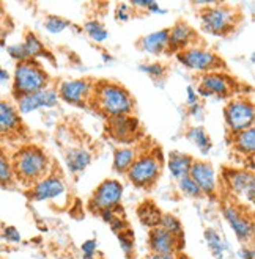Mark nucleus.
<instances>
[{
  "label": "nucleus",
  "instance_id": "39",
  "mask_svg": "<svg viewBox=\"0 0 255 259\" xmlns=\"http://www.w3.org/2000/svg\"><path fill=\"white\" fill-rule=\"evenodd\" d=\"M82 256L84 259H93L96 256V251H98V242L95 239H88L82 243Z\"/></svg>",
  "mask_w": 255,
  "mask_h": 259
},
{
  "label": "nucleus",
  "instance_id": "30",
  "mask_svg": "<svg viewBox=\"0 0 255 259\" xmlns=\"http://www.w3.org/2000/svg\"><path fill=\"white\" fill-rule=\"evenodd\" d=\"M159 226L162 228V230H166L167 233L173 234L175 237H181V239H185V228H183V223L179 222V219L175 217L173 214H162L161 222H159Z\"/></svg>",
  "mask_w": 255,
  "mask_h": 259
},
{
  "label": "nucleus",
  "instance_id": "20",
  "mask_svg": "<svg viewBox=\"0 0 255 259\" xmlns=\"http://www.w3.org/2000/svg\"><path fill=\"white\" fill-rule=\"evenodd\" d=\"M137 48L150 55H162L169 51V28H162L158 32L148 33L136 42Z\"/></svg>",
  "mask_w": 255,
  "mask_h": 259
},
{
  "label": "nucleus",
  "instance_id": "25",
  "mask_svg": "<svg viewBox=\"0 0 255 259\" xmlns=\"http://www.w3.org/2000/svg\"><path fill=\"white\" fill-rule=\"evenodd\" d=\"M22 46H24V49H25V54H27L28 60L49 58V60H52V62H54V57L51 55V52L46 48H44V44L41 42V39L33 32H27L24 35Z\"/></svg>",
  "mask_w": 255,
  "mask_h": 259
},
{
  "label": "nucleus",
  "instance_id": "17",
  "mask_svg": "<svg viewBox=\"0 0 255 259\" xmlns=\"http://www.w3.org/2000/svg\"><path fill=\"white\" fill-rule=\"evenodd\" d=\"M66 192V186L63 179L49 173L46 178H43L41 181H38L35 186H32L28 189L27 195L32 201H51V200H57V198L63 196Z\"/></svg>",
  "mask_w": 255,
  "mask_h": 259
},
{
  "label": "nucleus",
  "instance_id": "33",
  "mask_svg": "<svg viewBox=\"0 0 255 259\" xmlns=\"http://www.w3.org/2000/svg\"><path fill=\"white\" fill-rule=\"evenodd\" d=\"M69 27H71L69 21L60 18V16H55V14H49V16H46V19H44V28H46L48 32L52 35L62 33Z\"/></svg>",
  "mask_w": 255,
  "mask_h": 259
},
{
  "label": "nucleus",
  "instance_id": "11",
  "mask_svg": "<svg viewBox=\"0 0 255 259\" xmlns=\"http://www.w3.org/2000/svg\"><path fill=\"white\" fill-rule=\"evenodd\" d=\"M224 182L236 198H243L244 203L252 206L255 201V176L247 168L224 170Z\"/></svg>",
  "mask_w": 255,
  "mask_h": 259
},
{
  "label": "nucleus",
  "instance_id": "37",
  "mask_svg": "<svg viewBox=\"0 0 255 259\" xmlns=\"http://www.w3.org/2000/svg\"><path fill=\"white\" fill-rule=\"evenodd\" d=\"M2 239L8 243H19L22 237H21V233L18 231L16 226L7 225L2 228Z\"/></svg>",
  "mask_w": 255,
  "mask_h": 259
},
{
  "label": "nucleus",
  "instance_id": "22",
  "mask_svg": "<svg viewBox=\"0 0 255 259\" xmlns=\"http://www.w3.org/2000/svg\"><path fill=\"white\" fill-rule=\"evenodd\" d=\"M140 148L139 146H120L114 151V170L120 175H126L129 170V166L134 163L140 154Z\"/></svg>",
  "mask_w": 255,
  "mask_h": 259
},
{
  "label": "nucleus",
  "instance_id": "32",
  "mask_svg": "<svg viewBox=\"0 0 255 259\" xmlns=\"http://www.w3.org/2000/svg\"><path fill=\"white\" fill-rule=\"evenodd\" d=\"M118 237V243H120V248H122V251L131 257V254L134 253V247H136V234H134V231L131 230V228H125L123 231H120L117 234Z\"/></svg>",
  "mask_w": 255,
  "mask_h": 259
},
{
  "label": "nucleus",
  "instance_id": "19",
  "mask_svg": "<svg viewBox=\"0 0 255 259\" xmlns=\"http://www.w3.org/2000/svg\"><path fill=\"white\" fill-rule=\"evenodd\" d=\"M199 46V35L188 22L178 21L175 25L169 28V51L170 52H181L185 49Z\"/></svg>",
  "mask_w": 255,
  "mask_h": 259
},
{
  "label": "nucleus",
  "instance_id": "4",
  "mask_svg": "<svg viewBox=\"0 0 255 259\" xmlns=\"http://www.w3.org/2000/svg\"><path fill=\"white\" fill-rule=\"evenodd\" d=\"M164 159L159 148L142 151L126 171V178L134 187L152 189L162 175Z\"/></svg>",
  "mask_w": 255,
  "mask_h": 259
},
{
  "label": "nucleus",
  "instance_id": "23",
  "mask_svg": "<svg viewBox=\"0 0 255 259\" xmlns=\"http://www.w3.org/2000/svg\"><path fill=\"white\" fill-rule=\"evenodd\" d=\"M66 165L71 173L79 175L87 170V166L92 163V152L87 148L78 146V148H69L66 151Z\"/></svg>",
  "mask_w": 255,
  "mask_h": 259
},
{
  "label": "nucleus",
  "instance_id": "8",
  "mask_svg": "<svg viewBox=\"0 0 255 259\" xmlns=\"http://www.w3.org/2000/svg\"><path fill=\"white\" fill-rule=\"evenodd\" d=\"M125 195V187L118 179H104L101 184L95 189L88 200V210L93 214H101V212L117 209L122 204Z\"/></svg>",
  "mask_w": 255,
  "mask_h": 259
},
{
  "label": "nucleus",
  "instance_id": "35",
  "mask_svg": "<svg viewBox=\"0 0 255 259\" xmlns=\"http://www.w3.org/2000/svg\"><path fill=\"white\" fill-rule=\"evenodd\" d=\"M139 71L150 75L152 79H159V77H162L164 74H166L167 68L164 66L162 63H159V62H152V63H140Z\"/></svg>",
  "mask_w": 255,
  "mask_h": 259
},
{
  "label": "nucleus",
  "instance_id": "36",
  "mask_svg": "<svg viewBox=\"0 0 255 259\" xmlns=\"http://www.w3.org/2000/svg\"><path fill=\"white\" fill-rule=\"evenodd\" d=\"M7 52L8 55L14 60L16 63H21V62H27L28 57L25 54V49H24V46L22 42H18V44H11L7 48Z\"/></svg>",
  "mask_w": 255,
  "mask_h": 259
},
{
  "label": "nucleus",
  "instance_id": "42",
  "mask_svg": "<svg viewBox=\"0 0 255 259\" xmlns=\"http://www.w3.org/2000/svg\"><path fill=\"white\" fill-rule=\"evenodd\" d=\"M189 109V115L194 116V118H197V116H202V112H203V104L202 102H197V104H194L191 105Z\"/></svg>",
  "mask_w": 255,
  "mask_h": 259
},
{
  "label": "nucleus",
  "instance_id": "24",
  "mask_svg": "<svg viewBox=\"0 0 255 259\" xmlns=\"http://www.w3.org/2000/svg\"><path fill=\"white\" fill-rule=\"evenodd\" d=\"M232 139V145H233V151L235 154L243 156L244 159L247 157H253V151H255V127H250L247 131L239 132Z\"/></svg>",
  "mask_w": 255,
  "mask_h": 259
},
{
  "label": "nucleus",
  "instance_id": "38",
  "mask_svg": "<svg viewBox=\"0 0 255 259\" xmlns=\"http://www.w3.org/2000/svg\"><path fill=\"white\" fill-rule=\"evenodd\" d=\"M134 16V10L129 4H118L115 8V19L120 22H126Z\"/></svg>",
  "mask_w": 255,
  "mask_h": 259
},
{
  "label": "nucleus",
  "instance_id": "7",
  "mask_svg": "<svg viewBox=\"0 0 255 259\" xmlns=\"http://www.w3.org/2000/svg\"><path fill=\"white\" fill-rule=\"evenodd\" d=\"M178 62L185 68L196 71L200 74L213 72V71H222L226 68L224 60L211 49L202 48V46H194V48L185 49L176 54Z\"/></svg>",
  "mask_w": 255,
  "mask_h": 259
},
{
  "label": "nucleus",
  "instance_id": "31",
  "mask_svg": "<svg viewBox=\"0 0 255 259\" xmlns=\"http://www.w3.org/2000/svg\"><path fill=\"white\" fill-rule=\"evenodd\" d=\"M14 182L16 181H14L11 160L5 152L0 149V187H10Z\"/></svg>",
  "mask_w": 255,
  "mask_h": 259
},
{
  "label": "nucleus",
  "instance_id": "21",
  "mask_svg": "<svg viewBox=\"0 0 255 259\" xmlns=\"http://www.w3.org/2000/svg\"><path fill=\"white\" fill-rule=\"evenodd\" d=\"M192 162H194V157L191 154H186V152L175 149V151H170L167 156V168H169L170 175L176 181H179L181 178L189 175Z\"/></svg>",
  "mask_w": 255,
  "mask_h": 259
},
{
  "label": "nucleus",
  "instance_id": "9",
  "mask_svg": "<svg viewBox=\"0 0 255 259\" xmlns=\"http://www.w3.org/2000/svg\"><path fill=\"white\" fill-rule=\"evenodd\" d=\"M236 82L232 75L222 71H213L202 74L199 79V88L196 90L199 96L230 99L235 95Z\"/></svg>",
  "mask_w": 255,
  "mask_h": 259
},
{
  "label": "nucleus",
  "instance_id": "29",
  "mask_svg": "<svg viewBox=\"0 0 255 259\" xmlns=\"http://www.w3.org/2000/svg\"><path fill=\"white\" fill-rule=\"evenodd\" d=\"M82 28L85 30V33L88 35V38L92 41H95V42H104L109 38V30L96 19L87 21Z\"/></svg>",
  "mask_w": 255,
  "mask_h": 259
},
{
  "label": "nucleus",
  "instance_id": "46",
  "mask_svg": "<svg viewBox=\"0 0 255 259\" xmlns=\"http://www.w3.org/2000/svg\"><path fill=\"white\" fill-rule=\"evenodd\" d=\"M0 259H2V257H0Z\"/></svg>",
  "mask_w": 255,
  "mask_h": 259
},
{
  "label": "nucleus",
  "instance_id": "41",
  "mask_svg": "<svg viewBox=\"0 0 255 259\" xmlns=\"http://www.w3.org/2000/svg\"><path fill=\"white\" fill-rule=\"evenodd\" d=\"M145 259H183L181 253H170V254H155L150 253Z\"/></svg>",
  "mask_w": 255,
  "mask_h": 259
},
{
  "label": "nucleus",
  "instance_id": "34",
  "mask_svg": "<svg viewBox=\"0 0 255 259\" xmlns=\"http://www.w3.org/2000/svg\"><path fill=\"white\" fill-rule=\"evenodd\" d=\"M178 189L188 198H202L203 196V193L200 192L197 184L189 176H185V178H181L178 181Z\"/></svg>",
  "mask_w": 255,
  "mask_h": 259
},
{
  "label": "nucleus",
  "instance_id": "45",
  "mask_svg": "<svg viewBox=\"0 0 255 259\" xmlns=\"http://www.w3.org/2000/svg\"><path fill=\"white\" fill-rule=\"evenodd\" d=\"M102 60H104V62H109V60H112V57L104 52V54H102Z\"/></svg>",
  "mask_w": 255,
  "mask_h": 259
},
{
  "label": "nucleus",
  "instance_id": "12",
  "mask_svg": "<svg viewBox=\"0 0 255 259\" xmlns=\"http://www.w3.org/2000/svg\"><path fill=\"white\" fill-rule=\"evenodd\" d=\"M107 132L112 140L122 143V146H129L137 140L140 124L134 115L112 116L107 118Z\"/></svg>",
  "mask_w": 255,
  "mask_h": 259
},
{
  "label": "nucleus",
  "instance_id": "13",
  "mask_svg": "<svg viewBox=\"0 0 255 259\" xmlns=\"http://www.w3.org/2000/svg\"><path fill=\"white\" fill-rule=\"evenodd\" d=\"M222 215L226 222L230 225L236 237L243 243H249L253 237V222L252 217L247 215V212L241 209L239 206H224L222 207Z\"/></svg>",
  "mask_w": 255,
  "mask_h": 259
},
{
  "label": "nucleus",
  "instance_id": "1",
  "mask_svg": "<svg viewBox=\"0 0 255 259\" xmlns=\"http://www.w3.org/2000/svg\"><path fill=\"white\" fill-rule=\"evenodd\" d=\"M14 181L25 187L35 186L51 173V160L46 151L37 145H24L10 157Z\"/></svg>",
  "mask_w": 255,
  "mask_h": 259
},
{
  "label": "nucleus",
  "instance_id": "2",
  "mask_svg": "<svg viewBox=\"0 0 255 259\" xmlns=\"http://www.w3.org/2000/svg\"><path fill=\"white\" fill-rule=\"evenodd\" d=\"M92 105L104 116L112 118L120 115H134L132 112L136 109V101L123 85L99 80L95 82Z\"/></svg>",
  "mask_w": 255,
  "mask_h": 259
},
{
  "label": "nucleus",
  "instance_id": "28",
  "mask_svg": "<svg viewBox=\"0 0 255 259\" xmlns=\"http://www.w3.org/2000/svg\"><path fill=\"white\" fill-rule=\"evenodd\" d=\"M186 139L194 145L197 146L202 152H206L213 148V142L209 134L202 127V126H192L186 131Z\"/></svg>",
  "mask_w": 255,
  "mask_h": 259
},
{
  "label": "nucleus",
  "instance_id": "40",
  "mask_svg": "<svg viewBox=\"0 0 255 259\" xmlns=\"http://www.w3.org/2000/svg\"><path fill=\"white\" fill-rule=\"evenodd\" d=\"M197 102H200V96L197 95V91L194 90V87L189 85L186 88V104H188V107H191V105L197 104Z\"/></svg>",
  "mask_w": 255,
  "mask_h": 259
},
{
  "label": "nucleus",
  "instance_id": "43",
  "mask_svg": "<svg viewBox=\"0 0 255 259\" xmlns=\"http://www.w3.org/2000/svg\"><path fill=\"white\" fill-rule=\"evenodd\" d=\"M239 256H241V259H255L252 247H247V245H244L241 250H239Z\"/></svg>",
  "mask_w": 255,
  "mask_h": 259
},
{
  "label": "nucleus",
  "instance_id": "5",
  "mask_svg": "<svg viewBox=\"0 0 255 259\" xmlns=\"http://www.w3.org/2000/svg\"><path fill=\"white\" fill-rule=\"evenodd\" d=\"M239 13L229 4H206L200 10V24L206 33L227 36L236 28Z\"/></svg>",
  "mask_w": 255,
  "mask_h": 259
},
{
  "label": "nucleus",
  "instance_id": "3",
  "mask_svg": "<svg viewBox=\"0 0 255 259\" xmlns=\"http://www.w3.org/2000/svg\"><path fill=\"white\" fill-rule=\"evenodd\" d=\"M51 77L38 60H27L16 63L11 75V91L14 99L38 93L51 87Z\"/></svg>",
  "mask_w": 255,
  "mask_h": 259
},
{
  "label": "nucleus",
  "instance_id": "15",
  "mask_svg": "<svg viewBox=\"0 0 255 259\" xmlns=\"http://www.w3.org/2000/svg\"><path fill=\"white\" fill-rule=\"evenodd\" d=\"M188 176L196 182L203 196H214L217 193V175L211 162L194 159Z\"/></svg>",
  "mask_w": 255,
  "mask_h": 259
},
{
  "label": "nucleus",
  "instance_id": "18",
  "mask_svg": "<svg viewBox=\"0 0 255 259\" xmlns=\"http://www.w3.org/2000/svg\"><path fill=\"white\" fill-rule=\"evenodd\" d=\"M24 131L22 116L16 105L7 99H0V139L19 137Z\"/></svg>",
  "mask_w": 255,
  "mask_h": 259
},
{
  "label": "nucleus",
  "instance_id": "26",
  "mask_svg": "<svg viewBox=\"0 0 255 259\" xmlns=\"http://www.w3.org/2000/svg\"><path fill=\"white\" fill-rule=\"evenodd\" d=\"M162 214H164V212L152 200H147V201L140 203L139 207H137V217H139L140 223L143 226H147L148 230L159 226Z\"/></svg>",
  "mask_w": 255,
  "mask_h": 259
},
{
  "label": "nucleus",
  "instance_id": "16",
  "mask_svg": "<svg viewBox=\"0 0 255 259\" xmlns=\"http://www.w3.org/2000/svg\"><path fill=\"white\" fill-rule=\"evenodd\" d=\"M60 98H58V93H57V88H52V87H48L38 93H33V95H28V96H22L19 99H16V109L18 112L22 115H27V113H32L35 110H40V109H52L58 104Z\"/></svg>",
  "mask_w": 255,
  "mask_h": 259
},
{
  "label": "nucleus",
  "instance_id": "10",
  "mask_svg": "<svg viewBox=\"0 0 255 259\" xmlns=\"http://www.w3.org/2000/svg\"><path fill=\"white\" fill-rule=\"evenodd\" d=\"M95 82L92 79H68L58 85L57 93L60 101L76 107L92 105Z\"/></svg>",
  "mask_w": 255,
  "mask_h": 259
},
{
  "label": "nucleus",
  "instance_id": "44",
  "mask_svg": "<svg viewBox=\"0 0 255 259\" xmlns=\"http://www.w3.org/2000/svg\"><path fill=\"white\" fill-rule=\"evenodd\" d=\"M11 79V75H10V72L5 69V68H2L0 66V83L2 82H8Z\"/></svg>",
  "mask_w": 255,
  "mask_h": 259
},
{
  "label": "nucleus",
  "instance_id": "6",
  "mask_svg": "<svg viewBox=\"0 0 255 259\" xmlns=\"http://www.w3.org/2000/svg\"><path fill=\"white\" fill-rule=\"evenodd\" d=\"M224 121H226L229 137H233L243 131L253 127L255 109L253 102L247 96H233L224 107Z\"/></svg>",
  "mask_w": 255,
  "mask_h": 259
},
{
  "label": "nucleus",
  "instance_id": "14",
  "mask_svg": "<svg viewBox=\"0 0 255 259\" xmlns=\"http://www.w3.org/2000/svg\"><path fill=\"white\" fill-rule=\"evenodd\" d=\"M148 250L155 254H170V253H181L185 247V239L175 237L173 234L162 230L161 226L148 230Z\"/></svg>",
  "mask_w": 255,
  "mask_h": 259
},
{
  "label": "nucleus",
  "instance_id": "27",
  "mask_svg": "<svg viewBox=\"0 0 255 259\" xmlns=\"http://www.w3.org/2000/svg\"><path fill=\"white\" fill-rule=\"evenodd\" d=\"M205 240L209 253L213 254L214 259H224L227 251V243L221 237V234L214 230V228H206L205 230Z\"/></svg>",
  "mask_w": 255,
  "mask_h": 259
}]
</instances>
